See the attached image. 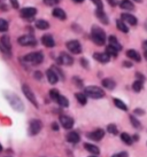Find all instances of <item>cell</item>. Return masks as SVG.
Here are the masks:
<instances>
[{
	"label": "cell",
	"instance_id": "6da1fadb",
	"mask_svg": "<svg viewBox=\"0 0 147 157\" xmlns=\"http://www.w3.org/2000/svg\"><path fill=\"white\" fill-rule=\"evenodd\" d=\"M91 39L93 40V43L98 46H102L106 43V33L105 31L99 28V26H92L91 30Z\"/></svg>",
	"mask_w": 147,
	"mask_h": 157
},
{
	"label": "cell",
	"instance_id": "7a4b0ae2",
	"mask_svg": "<svg viewBox=\"0 0 147 157\" xmlns=\"http://www.w3.org/2000/svg\"><path fill=\"white\" fill-rule=\"evenodd\" d=\"M84 94L92 99H101L105 96V92L102 88L98 87V86H87L84 90Z\"/></svg>",
	"mask_w": 147,
	"mask_h": 157
},
{
	"label": "cell",
	"instance_id": "3957f363",
	"mask_svg": "<svg viewBox=\"0 0 147 157\" xmlns=\"http://www.w3.org/2000/svg\"><path fill=\"white\" fill-rule=\"evenodd\" d=\"M44 60V55L40 52H34L30 53L24 56V61L30 63V64H34V66H37V64H40Z\"/></svg>",
	"mask_w": 147,
	"mask_h": 157
},
{
	"label": "cell",
	"instance_id": "277c9868",
	"mask_svg": "<svg viewBox=\"0 0 147 157\" xmlns=\"http://www.w3.org/2000/svg\"><path fill=\"white\" fill-rule=\"evenodd\" d=\"M7 99H8L10 105H12L15 110H18V111H22V110L24 109L22 101L20 100L15 94H9V95H7Z\"/></svg>",
	"mask_w": 147,
	"mask_h": 157
},
{
	"label": "cell",
	"instance_id": "5b68a950",
	"mask_svg": "<svg viewBox=\"0 0 147 157\" xmlns=\"http://www.w3.org/2000/svg\"><path fill=\"white\" fill-rule=\"evenodd\" d=\"M18 44L22 45V46H36L37 45V40L34 36L31 35H26L22 36L18 39Z\"/></svg>",
	"mask_w": 147,
	"mask_h": 157
},
{
	"label": "cell",
	"instance_id": "8992f818",
	"mask_svg": "<svg viewBox=\"0 0 147 157\" xmlns=\"http://www.w3.org/2000/svg\"><path fill=\"white\" fill-rule=\"evenodd\" d=\"M22 91H23V93H24V95L26 96V99L30 101L35 107L38 108V102H37V100H36L35 94H34V92L30 90V87H29L28 85H23V86H22Z\"/></svg>",
	"mask_w": 147,
	"mask_h": 157
},
{
	"label": "cell",
	"instance_id": "52a82bcc",
	"mask_svg": "<svg viewBox=\"0 0 147 157\" xmlns=\"http://www.w3.org/2000/svg\"><path fill=\"white\" fill-rule=\"evenodd\" d=\"M42 127H43V124L38 119H32L30 122V125H29V133L31 135H36L38 134L40 130H42Z\"/></svg>",
	"mask_w": 147,
	"mask_h": 157
},
{
	"label": "cell",
	"instance_id": "ba28073f",
	"mask_svg": "<svg viewBox=\"0 0 147 157\" xmlns=\"http://www.w3.org/2000/svg\"><path fill=\"white\" fill-rule=\"evenodd\" d=\"M0 48L1 51L7 54H10V49H12V44H10V39L8 36H4L0 39Z\"/></svg>",
	"mask_w": 147,
	"mask_h": 157
},
{
	"label": "cell",
	"instance_id": "9c48e42d",
	"mask_svg": "<svg viewBox=\"0 0 147 157\" xmlns=\"http://www.w3.org/2000/svg\"><path fill=\"white\" fill-rule=\"evenodd\" d=\"M67 48L69 49L73 54H79L82 52V46L78 40H70L67 43Z\"/></svg>",
	"mask_w": 147,
	"mask_h": 157
},
{
	"label": "cell",
	"instance_id": "30bf717a",
	"mask_svg": "<svg viewBox=\"0 0 147 157\" xmlns=\"http://www.w3.org/2000/svg\"><path fill=\"white\" fill-rule=\"evenodd\" d=\"M37 14V9L34 8V7H26V8L21 9V16L23 18H26V20H30Z\"/></svg>",
	"mask_w": 147,
	"mask_h": 157
},
{
	"label": "cell",
	"instance_id": "8fae6325",
	"mask_svg": "<svg viewBox=\"0 0 147 157\" xmlns=\"http://www.w3.org/2000/svg\"><path fill=\"white\" fill-rule=\"evenodd\" d=\"M121 18L123 22L128 23L130 25H137V23H138V20H137L136 16L131 15V14H128V13L121 14Z\"/></svg>",
	"mask_w": 147,
	"mask_h": 157
},
{
	"label": "cell",
	"instance_id": "7c38bea8",
	"mask_svg": "<svg viewBox=\"0 0 147 157\" xmlns=\"http://www.w3.org/2000/svg\"><path fill=\"white\" fill-rule=\"evenodd\" d=\"M104 136H105V131L101 130V128H98L95 131L87 133V138L91 140H94V141H100Z\"/></svg>",
	"mask_w": 147,
	"mask_h": 157
},
{
	"label": "cell",
	"instance_id": "4fadbf2b",
	"mask_svg": "<svg viewBox=\"0 0 147 157\" xmlns=\"http://www.w3.org/2000/svg\"><path fill=\"white\" fill-rule=\"evenodd\" d=\"M60 123L61 125L65 128H67V130H70L74 126V119L71 117H69V116H66V115L60 116Z\"/></svg>",
	"mask_w": 147,
	"mask_h": 157
},
{
	"label": "cell",
	"instance_id": "5bb4252c",
	"mask_svg": "<svg viewBox=\"0 0 147 157\" xmlns=\"http://www.w3.org/2000/svg\"><path fill=\"white\" fill-rule=\"evenodd\" d=\"M59 63L61 64H65V66H71L74 63V59L70 56L69 54H67V53H61L60 54V57H59Z\"/></svg>",
	"mask_w": 147,
	"mask_h": 157
},
{
	"label": "cell",
	"instance_id": "9a60e30c",
	"mask_svg": "<svg viewBox=\"0 0 147 157\" xmlns=\"http://www.w3.org/2000/svg\"><path fill=\"white\" fill-rule=\"evenodd\" d=\"M95 16L98 17L101 23H104V24H108L109 23V20H108V16L106 15V13L104 12V9H95Z\"/></svg>",
	"mask_w": 147,
	"mask_h": 157
},
{
	"label": "cell",
	"instance_id": "2e32d148",
	"mask_svg": "<svg viewBox=\"0 0 147 157\" xmlns=\"http://www.w3.org/2000/svg\"><path fill=\"white\" fill-rule=\"evenodd\" d=\"M46 76H47L48 82H50L51 84H56L58 83V80H59L58 72L53 69H48L47 71H46Z\"/></svg>",
	"mask_w": 147,
	"mask_h": 157
},
{
	"label": "cell",
	"instance_id": "e0dca14e",
	"mask_svg": "<svg viewBox=\"0 0 147 157\" xmlns=\"http://www.w3.org/2000/svg\"><path fill=\"white\" fill-rule=\"evenodd\" d=\"M93 57H94V60H97L100 63H107L110 60V56L107 55L106 53H94Z\"/></svg>",
	"mask_w": 147,
	"mask_h": 157
},
{
	"label": "cell",
	"instance_id": "ac0fdd59",
	"mask_svg": "<svg viewBox=\"0 0 147 157\" xmlns=\"http://www.w3.org/2000/svg\"><path fill=\"white\" fill-rule=\"evenodd\" d=\"M42 43H43L44 46L50 47V48L55 46V41H54V39H53L52 36H50V35L43 36V38H42Z\"/></svg>",
	"mask_w": 147,
	"mask_h": 157
},
{
	"label": "cell",
	"instance_id": "d6986e66",
	"mask_svg": "<svg viewBox=\"0 0 147 157\" xmlns=\"http://www.w3.org/2000/svg\"><path fill=\"white\" fill-rule=\"evenodd\" d=\"M126 56L131 59V60H133L136 62H140L141 61V56H140V54H139L137 51H134V49H129V51H126Z\"/></svg>",
	"mask_w": 147,
	"mask_h": 157
},
{
	"label": "cell",
	"instance_id": "ffe728a7",
	"mask_svg": "<svg viewBox=\"0 0 147 157\" xmlns=\"http://www.w3.org/2000/svg\"><path fill=\"white\" fill-rule=\"evenodd\" d=\"M108 41H109V46H112L113 48H115L116 51L120 52L122 49V45L118 43V40H117V38L115 36H110L108 38Z\"/></svg>",
	"mask_w": 147,
	"mask_h": 157
},
{
	"label": "cell",
	"instance_id": "44dd1931",
	"mask_svg": "<svg viewBox=\"0 0 147 157\" xmlns=\"http://www.w3.org/2000/svg\"><path fill=\"white\" fill-rule=\"evenodd\" d=\"M118 5H120V7H121L122 9H124V10H133L134 9L133 4H132L130 0H121V1L118 2Z\"/></svg>",
	"mask_w": 147,
	"mask_h": 157
},
{
	"label": "cell",
	"instance_id": "7402d4cb",
	"mask_svg": "<svg viewBox=\"0 0 147 157\" xmlns=\"http://www.w3.org/2000/svg\"><path fill=\"white\" fill-rule=\"evenodd\" d=\"M52 14L54 17L59 18V20H66V18H67V14H66V12L61 8H54L53 9Z\"/></svg>",
	"mask_w": 147,
	"mask_h": 157
},
{
	"label": "cell",
	"instance_id": "603a6c76",
	"mask_svg": "<svg viewBox=\"0 0 147 157\" xmlns=\"http://www.w3.org/2000/svg\"><path fill=\"white\" fill-rule=\"evenodd\" d=\"M67 140L69 141L70 144H77V142H79L81 138H79L78 133H76V132H70L67 135Z\"/></svg>",
	"mask_w": 147,
	"mask_h": 157
},
{
	"label": "cell",
	"instance_id": "cb8c5ba5",
	"mask_svg": "<svg viewBox=\"0 0 147 157\" xmlns=\"http://www.w3.org/2000/svg\"><path fill=\"white\" fill-rule=\"evenodd\" d=\"M102 86H104L105 88H108V90H114L115 88V86H116V83L113 80V79L110 78H105L104 80H102Z\"/></svg>",
	"mask_w": 147,
	"mask_h": 157
},
{
	"label": "cell",
	"instance_id": "d4e9b609",
	"mask_svg": "<svg viewBox=\"0 0 147 157\" xmlns=\"http://www.w3.org/2000/svg\"><path fill=\"white\" fill-rule=\"evenodd\" d=\"M36 28L39 30H46L50 28V23L45 20H38V21H36Z\"/></svg>",
	"mask_w": 147,
	"mask_h": 157
},
{
	"label": "cell",
	"instance_id": "484cf974",
	"mask_svg": "<svg viewBox=\"0 0 147 157\" xmlns=\"http://www.w3.org/2000/svg\"><path fill=\"white\" fill-rule=\"evenodd\" d=\"M116 26L118 30L122 31V32H124V33H128V32H129V28H128V25H126L122 20H116Z\"/></svg>",
	"mask_w": 147,
	"mask_h": 157
},
{
	"label": "cell",
	"instance_id": "4316f807",
	"mask_svg": "<svg viewBox=\"0 0 147 157\" xmlns=\"http://www.w3.org/2000/svg\"><path fill=\"white\" fill-rule=\"evenodd\" d=\"M84 147H85V149H86L87 151H90V153L94 154V155H98V154L100 153L99 148H98L97 146H94V144H84Z\"/></svg>",
	"mask_w": 147,
	"mask_h": 157
},
{
	"label": "cell",
	"instance_id": "83f0119b",
	"mask_svg": "<svg viewBox=\"0 0 147 157\" xmlns=\"http://www.w3.org/2000/svg\"><path fill=\"white\" fill-rule=\"evenodd\" d=\"M75 96H76L77 101L82 105H86L87 99H86V95H85V94H83V93H76V94H75Z\"/></svg>",
	"mask_w": 147,
	"mask_h": 157
},
{
	"label": "cell",
	"instance_id": "f1b7e54d",
	"mask_svg": "<svg viewBox=\"0 0 147 157\" xmlns=\"http://www.w3.org/2000/svg\"><path fill=\"white\" fill-rule=\"evenodd\" d=\"M114 105H116L118 109L124 110V111H126V110H128V107H126V105L122 100H120V99H114Z\"/></svg>",
	"mask_w": 147,
	"mask_h": 157
},
{
	"label": "cell",
	"instance_id": "f546056e",
	"mask_svg": "<svg viewBox=\"0 0 147 157\" xmlns=\"http://www.w3.org/2000/svg\"><path fill=\"white\" fill-rule=\"evenodd\" d=\"M121 140L125 144H129V146H130V144H132V142H133L132 138H131L128 133H122V134H121Z\"/></svg>",
	"mask_w": 147,
	"mask_h": 157
},
{
	"label": "cell",
	"instance_id": "4dcf8cb0",
	"mask_svg": "<svg viewBox=\"0 0 147 157\" xmlns=\"http://www.w3.org/2000/svg\"><path fill=\"white\" fill-rule=\"evenodd\" d=\"M56 102H58L61 107H65V108H67V107L69 105V101H68V99H67L66 96H63V95L59 96V99H58V101H56Z\"/></svg>",
	"mask_w": 147,
	"mask_h": 157
},
{
	"label": "cell",
	"instance_id": "1f68e13d",
	"mask_svg": "<svg viewBox=\"0 0 147 157\" xmlns=\"http://www.w3.org/2000/svg\"><path fill=\"white\" fill-rule=\"evenodd\" d=\"M106 54L107 55H109L110 57H116L117 56V54H118V51H116L115 48H113L112 46H107V48H106Z\"/></svg>",
	"mask_w": 147,
	"mask_h": 157
},
{
	"label": "cell",
	"instance_id": "d6a6232c",
	"mask_svg": "<svg viewBox=\"0 0 147 157\" xmlns=\"http://www.w3.org/2000/svg\"><path fill=\"white\" fill-rule=\"evenodd\" d=\"M7 30H8V22L4 18H0V32H6Z\"/></svg>",
	"mask_w": 147,
	"mask_h": 157
},
{
	"label": "cell",
	"instance_id": "836d02e7",
	"mask_svg": "<svg viewBox=\"0 0 147 157\" xmlns=\"http://www.w3.org/2000/svg\"><path fill=\"white\" fill-rule=\"evenodd\" d=\"M132 90H133L134 92L139 93V92L143 90V83H141V82H139V80H136V82L132 84Z\"/></svg>",
	"mask_w": 147,
	"mask_h": 157
},
{
	"label": "cell",
	"instance_id": "e575fe53",
	"mask_svg": "<svg viewBox=\"0 0 147 157\" xmlns=\"http://www.w3.org/2000/svg\"><path fill=\"white\" fill-rule=\"evenodd\" d=\"M61 94L59 93V91L55 90V88H53V90L50 91V96H51V99H52L53 101H58V99H59V96Z\"/></svg>",
	"mask_w": 147,
	"mask_h": 157
},
{
	"label": "cell",
	"instance_id": "d590c367",
	"mask_svg": "<svg viewBox=\"0 0 147 157\" xmlns=\"http://www.w3.org/2000/svg\"><path fill=\"white\" fill-rule=\"evenodd\" d=\"M130 121H131V124L133 125V127H136V128H140V123H139L138 119H136V118L133 117V116H130Z\"/></svg>",
	"mask_w": 147,
	"mask_h": 157
},
{
	"label": "cell",
	"instance_id": "8d00e7d4",
	"mask_svg": "<svg viewBox=\"0 0 147 157\" xmlns=\"http://www.w3.org/2000/svg\"><path fill=\"white\" fill-rule=\"evenodd\" d=\"M107 131H108L109 133H112V134H117L116 125H114V124H109L108 126H107Z\"/></svg>",
	"mask_w": 147,
	"mask_h": 157
},
{
	"label": "cell",
	"instance_id": "74e56055",
	"mask_svg": "<svg viewBox=\"0 0 147 157\" xmlns=\"http://www.w3.org/2000/svg\"><path fill=\"white\" fill-rule=\"evenodd\" d=\"M43 1L46 6H55V5L59 4L60 0H43Z\"/></svg>",
	"mask_w": 147,
	"mask_h": 157
},
{
	"label": "cell",
	"instance_id": "f35d334b",
	"mask_svg": "<svg viewBox=\"0 0 147 157\" xmlns=\"http://www.w3.org/2000/svg\"><path fill=\"white\" fill-rule=\"evenodd\" d=\"M91 1L97 6V9H104V4L101 0H91Z\"/></svg>",
	"mask_w": 147,
	"mask_h": 157
},
{
	"label": "cell",
	"instance_id": "ab89813d",
	"mask_svg": "<svg viewBox=\"0 0 147 157\" xmlns=\"http://www.w3.org/2000/svg\"><path fill=\"white\" fill-rule=\"evenodd\" d=\"M129 155H128V153L126 151H121V153H117L115 154V155H113L112 157H128Z\"/></svg>",
	"mask_w": 147,
	"mask_h": 157
},
{
	"label": "cell",
	"instance_id": "60d3db41",
	"mask_svg": "<svg viewBox=\"0 0 147 157\" xmlns=\"http://www.w3.org/2000/svg\"><path fill=\"white\" fill-rule=\"evenodd\" d=\"M136 77H137V80H139V82H141V83H144V82H145V77H144L141 74H139V72H137V74H136Z\"/></svg>",
	"mask_w": 147,
	"mask_h": 157
},
{
	"label": "cell",
	"instance_id": "b9f144b4",
	"mask_svg": "<svg viewBox=\"0 0 147 157\" xmlns=\"http://www.w3.org/2000/svg\"><path fill=\"white\" fill-rule=\"evenodd\" d=\"M10 4H12V6H13L15 9H18V7H20V5H18V0H10Z\"/></svg>",
	"mask_w": 147,
	"mask_h": 157
},
{
	"label": "cell",
	"instance_id": "7bdbcfd3",
	"mask_svg": "<svg viewBox=\"0 0 147 157\" xmlns=\"http://www.w3.org/2000/svg\"><path fill=\"white\" fill-rule=\"evenodd\" d=\"M107 1H108V4L110 6H116L118 4V0H107Z\"/></svg>",
	"mask_w": 147,
	"mask_h": 157
},
{
	"label": "cell",
	"instance_id": "ee69618b",
	"mask_svg": "<svg viewBox=\"0 0 147 157\" xmlns=\"http://www.w3.org/2000/svg\"><path fill=\"white\" fill-rule=\"evenodd\" d=\"M134 113H136V115H144L145 111H144L143 109H136L134 110Z\"/></svg>",
	"mask_w": 147,
	"mask_h": 157
},
{
	"label": "cell",
	"instance_id": "f6af8a7d",
	"mask_svg": "<svg viewBox=\"0 0 147 157\" xmlns=\"http://www.w3.org/2000/svg\"><path fill=\"white\" fill-rule=\"evenodd\" d=\"M81 63H82V66H84V67H85V68H87V66H89V64H87V62H86V60H85V59H82V60H81Z\"/></svg>",
	"mask_w": 147,
	"mask_h": 157
},
{
	"label": "cell",
	"instance_id": "bcb514c9",
	"mask_svg": "<svg viewBox=\"0 0 147 157\" xmlns=\"http://www.w3.org/2000/svg\"><path fill=\"white\" fill-rule=\"evenodd\" d=\"M52 128L54 130V131H58V130H59V126H58V124H56V123H53L52 124Z\"/></svg>",
	"mask_w": 147,
	"mask_h": 157
},
{
	"label": "cell",
	"instance_id": "7dc6e473",
	"mask_svg": "<svg viewBox=\"0 0 147 157\" xmlns=\"http://www.w3.org/2000/svg\"><path fill=\"white\" fill-rule=\"evenodd\" d=\"M143 48L145 52H147V40H145V41L143 43Z\"/></svg>",
	"mask_w": 147,
	"mask_h": 157
},
{
	"label": "cell",
	"instance_id": "c3c4849f",
	"mask_svg": "<svg viewBox=\"0 0 147 157\" xmlns=\"http://www.w3.org/2000/svg\"><path fill=\"white\" fill-rule=\"evenodd\" d=\"M123 66H125L126 68H130V67L132 66V64H131L130 62H123Z\"/></svg>",
	"mask_w": 147,
	"mask_h": 157
},
{
	"label": "cell",
	"instance_id": "681fc988",
	"mask_svg": "<svg viewBox=\"0 0 147 157\" xmlns=\"http://www.w3.org/2000/svg\"><path fill=\"white\" fill-rule=\"evenodd\" d=\"M35 77H36V78H38V79L42 78V75H40V72H35Z\"/></svg>",
	"mask_w": 147,
	"mask_h": 157
},
{
	"label": "cell",
	"instance_id": "f907efd6",
	"mask_svg": "<svg viewBox=\"0 0 147 157\" xmlns=\"http://www.w3.org/2000/svg\"><path fill=\"white\" fill-rule=\"evenodd\" d=\"M74 2H76V4H81V2H84V0H73Z\"/></svg>",
	"mask_w": 147,
	"mask_h": 157
},
{
	"label": "cell",
	"instance_id": "816d5d0a",
	"mask_svg": "<svg viewBox=\"0 0 147 157\" xmlns=\"http://www.w3.org/2000/svg\"><path fill=\"white\" fill-rule=\"evenodd\" d=\"M133 1H136V2H139V4H140V2H143V0H133Z\"/></svg>",
	"mask_w": 147,
	"mask_h": 157
},
{
	"label": "cell",
	"instance_id": "f5cc1de1",
	"mask_svg": "<svg viewBox=\"0 0 147 157\" xmlns=\"http://www.w3.org/2000/svg\"><path fill=\"white\" fill-rule=\"evenodd\" d=\"M145 29H146V30H147V21H146V22H145Z\"/></svg>",
	"mask_w": 147,
	"mask_h": 157
},
{
	"label": "cell",
	"instance_id": "db71d44e",
	"mask_svg": "<svg viewBox=\"0 0 147 157\" xmlns=\"http://www.w3.org/2000/svg\"><path fill=\"white\" fill-rule=\"evenodd\" d=\"M1 150H2V146H1V144H0V151H1Z\"/></svg>",
	"mask_w": 147,
	"mask_h": 157
},
{
	"label": "cell",
	"instance_id": "11a10c76",
	"mask_svg": "<svg viewBox=\"0 0 147 157\" xmlns=\"http://www.w3.org/2000/svg\"><path fill=\"white\" fill-rule=\"evenodd\" d=\"M90 157H95V156H90Z\"/></svg>",
	"mask_w": 147,
	"mask_h": 157
}]
</instances>
